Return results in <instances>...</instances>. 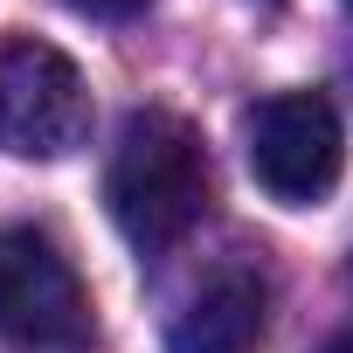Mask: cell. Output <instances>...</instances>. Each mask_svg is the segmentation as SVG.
<instances>
[{
	"mask_svg": "<svg viewBox=\"0 0 353 353\" xmlns=\"http://www.w3.org/2000/svg\"><path fill=\"white\" fill-rule=\"evenodd\" d=\"M270 332V277L243 256L201 270L166 312V353H256Z\"/></svg>",
	"mask_w": 353,
	"mask_h": 353,
	"instance_id": "5b68a950",
	"label": "cell"
},
{
	"mask_svg": "<svg viewBox=\"0 0 353 353\" xmlns=\"http://www.w3.org/2000/svg\"><path fill=\"white\" fill-rule=\"evenodd\" d=\"M90 332H97L90 291L63 256V243L35 222L0 229V339L28 353H70L90 346Z\"/></svg>",
	"mask_w": 353,
	"mask_h": 353,
	"instance_id": "7a4b0ae2",
	"label": "cell"
},
{
	"mask_svg": "<svg viewBox=\"0 0 353 353\" xmlns=\"http://www.w3.org/2000/svg\"><path fill=\"white\" fill-rule=\"evenodd\" d=\"M70 14H83V21H132V14H145L152 0H63Z\"/></svg>",
	"mask_w": 353,
	"mask_h": 353,
	"instance_id": "8992f818",
	"label": "cell"
},
{
	"mask_svg": "<svg viewBox=\"0 0 353 353\" xmlns=\"http://www.w3.org/2000/svg\"><path fill=\"white\" fill-rule=\"evenodd\" d=\"M208 201H215V166H208L201 132L166 104L132 111L104 159V208L118 236L139 256H166L208 215Z\"/></svg>",
	"mask_w": 353,
	"mask_h": 353,
	"instance_id": "6da1fadb",
	"label": "cell"
},
{
	"mask_svg": "<svg viewBox=\"0 0 353 353\" xmlns=\"http://www.w3.org/2000/svg\"><path fill=\"white\" fill-rule=\"evenodd\" d=\"M243 152H250V173L270 201L319 208L339 188V166H346L339 111L319 90H277L243 118Z\"/></svg>",
	"mask_w": 353,
	"mask_h": 353,
	"instance_id": "3957f363",
	"label": "cell"
},
{
	"mask_svg": "<svg viewBox=\"0 0 353 353\" xmlns=\"http://www.w3.org/2000/svg\"><path fill=\"white\" fill-rule=\"evenodd\" d=\"M325 353H353V332H339V339H332V346H325Z\"/></svg>",
	"mask_w": 353,
	"mask_h": 353,
	"instance_id": "52a82bcc",
	"label": "cell"
},
{
	"mask_svg": "<svg viewBox=\"0 0 353 353\" xmlns=\"http://www.w3.org/2000/svg\"><path fill=\"white\" fill-rule=\"evenodd\" d=\"M346 8H353V0H346Z\"/></svg>",
	"mask_w": 353,
	"mask_h": 353,
	"instance_id": "ba28073f",
	"label": "cell"
},
{
	"mask_svg": "<svg viewBox=\"0 0 353 353\" xmlns=\"http://www.w3.org/2000/svg\"><path fill=\"white\" fill-rule=\"evenodd\" d=\"M90 139V83L56 42L0 49V152L14 159H70Z\"/></svg>",
	"mask_w": 353,
	"mask_h": 353,
	"instance_id": "277c9868",
	"label": "cell"
}]
</instances>
